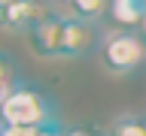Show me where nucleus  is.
Segmentation results:
<instances>
[{
	"mask_svg": "<svg viewBox=\"0 0 146 136\" xmlns=\"http://www.w3.org/2000/svg\"><path fill=\"white\" fill-rule=\"evenodd\" d=\"M52 121H58L55 103L40 88H31L25 82L0 106V124L6 127H43V124H52Z\"/></svg>",
	"mask_w": 146,
	"mask_h": 136,
	"instance_id": "nucleus-1",
	"label": "nucleus"
},
{
	"mask_svg": "<svg viewBox=\"0 0 146 136\" xmlns=\"http://www.w3.org/2000/svg\"><path fill=\"white\" fill-rule=\"evenodd\" d=\"M104 67L110 73H134L146 61V42L134 30H113L100 42Z\"/></svg>",
	"mask_w": 146,
	"mask_h": 136,
	"instance_id": "nucleus-2",
	"label": "nucleus"
},
{
	"mask_svg": "<svg viewBox=\"0 0 146 136\" xmlns=\"http://www.w3.org/2000/svg\"><path fill=\"white\" fill-rule=\"evenodd\" d=\"M52 15L49 0H15L12 6L0 9V30L6 33H31Z\"/></svg>",
	"mask_w": 146,
	"mask_h": 136,
	"instance_id": "nucleus-3",
	"label": "nucleus"
},
{
	"mask_svg": "<svg viewBox=\"0 0 146 136\" xmlns=\"http://www.w3.org/2000/svg\"><path fill=\"white\" fill-rule=\"evenodd\" d=\"M104 42L98 33V24L79 21V18H64V42H61V58H85Z\"/></svg>",
	"mask_w": 146,
	"mask_h": 136,
	"instance_id": "nucleus-4",
	"label": "nucleus"
},
{
	"mask_svg": "<svg viewBox=\"0 0 146 136\" xmlns=\"http://www.w3.org/2000/svg\"><path fill=\"white\" fill-rule=\"evenodd\" d=\"M64 18H67V15H58V12H52V15L46 18L40 27H34V30L27 33L34 54H40V58H61V42H64Z\"/></svg>",
	"mask_w": 146,
	"mask_h": 136,
	"instance_id": "nucleus-5",
	"label": "nucleus"
},
{
	"mask_svg": "<svg viewBox=\"0 0 146 136\" xmlns=\"http://www.w3.org/2000/svg\"><path fill=\"white\" fill-rule=\"evenodd\" d=\"M110 18H113L122 30H131V27L143 24L146 0H110Z\"/></svg>",
	"mask_w": 146,
	"mask_h": 136,
	"instance_id": "nucleus-6",
	"label": "nucleus"
},
{
	"mask_svg": "<svg viewBox=\"0 0 146 136\" xmlns=\"http://www.w3.org/2000/svg\"><path fill=\"white\" fill-rule=\"evenodd\" d=\"M70 18H79V21H98L104 18V12H110V0H73L67 6Z\"/></svg>",
	"mask_w": 146,
	"mask_h": 136,
	"instance_id": "nucleus-7",
	"label": "nucleus"
},
{
	"mask_svg": "<svg viewBox=\"0 0 146 136\" xmlns=\"http://www.w3.org/2000/svg\"><path fill=\"white\" fill-rule=\"evenodd\" d=\"M18 85H21V79H18V63H15V58L0 52V106H3V100H6Z\"/></svg>",
	"mask_w": 146,
	"mask_h": 136,
	"instance_id": "nucleus-8",
	"label": "nucleus"
},
{
	"mask_svg": "<svg viewBox=\"0 0 146 136\" xmlns=\"http://www.w3.org/2000/svg\"><path fill=\"white\" fill-rule=\"evenodd\" d=\"M104 136H146V115H119Z\"/></svg>",
	"mask_w": 146,
	"mask_h": 136,
	"instance_id": "nucleus-9",
	"label": "nucleus"
},
{
	"mask_svg": "<svg viewBox=\"0 0 146 136\" xmlns=\"http://www.w3.org/2000/svg\"><path fill=\"white\" fill-rule=\"evenodd\" d=\"M40 127H6L0 124V136H36Z\"/></svg>",
	"mask_w": 146,
	"mask_h": 136,
	"instance_id": "nucleus-10",
	"label": "nucleus"
},
{
	"mask_svg": "<svg viewBox=\"0 0 146 136\" xmlns=\"http://www.w3.org/2000/svg\"><path fill=\"white\" fill-rule=\"evenodd\" d=\"M64 133H67V130H64L58 121H52V124H43V127H40V133H36V136H64Z\"/></svg>",
	"mask_w": 146,
	"mask_h": 136,
	"instance_id": "nucleus-11",
	"label": "nucleus"
},
{
	"mask_svg": "<svg viewBox=\"0 0 146 136\" xmlns=\"http://www.w3.org/2000/svg\"><path fill=\"white\" fill-rule=\"evenodd\" d=\"M64 136H100V133L91 130V127H73V130H67Z\"/></svg>",
	"mask_w": 146,
	"mask_h": 136,
	"instance_id": "nucleus-12",
	"label": "nucleus"
},
{
	"mask_svg": "<svg viewBox=\"0 0 146 136\" xmlns=\"http://www.w3.org/2000/svg\"><path fill=\"white\" fill-rule=\"evenodd\" d=\"M49 3H55V6H70L73 0H49Z\"/></svg>",
	"mask_w": 146,
	"mask_h": 136,
	"instance_id": "nucleus-13",
	"label": "nucleus"
},
{
	"mask_svg": "<svg viewBox=\"0 0 146 136\" xmlns=\"http://www.w3.org/2000/svg\"><path fill=\"white\" fill-rule=\"evenodd\" d=\"M15 0H0V9H6V6H12Z\"/></svg>",
	"mask_w": 146,
	"mask_h": 136,
	"instance_id": "nucleus-14",
	"label": "nucleus"
},
{
	"mask_svg": "<svg viewBox=\"0 0 146 136\" xmlns=\"http://www.w3.org/2000/svg\"><path fill=\"white\" fill-rule=\"evenodd\" d=\"M140 27H143V36H146V18H143V24H140Z\"/></svg>",
	"mask_w": 146,
	"mask_h": 136,
	"instance_id": "nucleus-15",
	"label": "nucleus"
}]
</instances>
